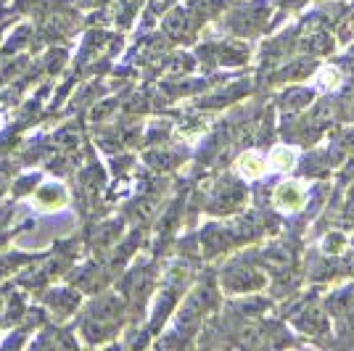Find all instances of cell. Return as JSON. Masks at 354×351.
<instances>
[{
  "label": "cell",
  "instance_id": "1",
  "mask_svg": "<svg viewBox=\"0 0 354 351\" xmlns=\"http://www.w3.org/2000/svg\"><path fill=\"white\" fill-rule=\"evenodd\" d=\"M265 283V278L254 269V267H236L233 272H227L225 275V285H227V291H241V293H249V291H257L259 285Z\"/></svg>",
  "mask_w": 354,
  "mask_h": 351
},
{
  "label": "cell",
  "instance_id": "3",
  "mask_svg": "<svg viewBox=\"0 0 354 351\" xmlns=\"http://www.w3.org/2000/svg\"><path fill=\"white\" fill-rule=\"evenodd\" d=\"M262 169H265L262 156H259V153H254V151L243 153V156H241V161H238V172H241V177H246V180L259 177V175H262Z\"/></svg>",
  "mask_w": 354,
  "mask_h": 351
},
{
  "label": "cell",
  "instance_id": "2",
  "mask_svg": "<svg viewBox=\"0 0 354 351\" xmlns=\"http://www.w3.org/2000/svg\"><path fill=\"white\" fill-rule=\"evenodd\" d=\"M275 204L286 209V211H294L299 206L304 204V191L296 185V182H283L278 193H275Z\"/></svg>",
  "mask_w": 354,
  "mask_h": 351
},
{
  "label": "cell",
  "instance_id": "4",
  "mask_svg": "<svg viewBox=\"0 0 354 351\" xmlns=\"http://www.w3.org/2000/svg\"><path fill=\"white\" fill-rule=\"evenodd\" d=\"M312 101L310 90H291L286 98H283V108H301Z\"/></svg>",
  "mask_w": 354,
  "mask_h": 351
},
{
  "label": "cell",
  "instance_id": "5",
  "mask_svg": "<svg viewBox=\"0 0 354 351\" xmlns=\"http://www.w3.org/2000/svg\"><path fill=\"white\" fill-rule=\"evenodd\" d=\"M272 164H275V169H291L294 167V151L291 148H275L272 151Z\"/></svg>",
  "mask_w": 354,
  "mask_h": 351
}]
</instances>
